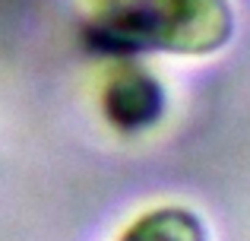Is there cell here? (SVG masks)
Masks as SVG:
<instances>
[{"instance_id":"3","label":"cell","mask_w":250,"mask_h":241,"mask_svg":"<svg viewBox=\"0 0 250 241\" xmlns=\"http://www.w3.org/2000/svg\"><path fill=\"white\" fill-rule=\"evenodd\" d=\"M117 241H209V229L190 206L162 203L133 216Z\"/></svg>"},{"instance_id":"1","label":"cell","mask_w":250,"mask_h":241,"mask_svg":"<svg viewBox=\"0 0 250 241\" xmlns=\"http://www.w3.org/2000/svg\"><path fill=\"white\" fill-rule=\"evenodd\" d=\"M98 42L114 51L209 57L234 35L228 0H83Z\"/></svg>"},{"instance_id":"2","label":"cell","mask_w":250,"mask_h":241,"mask_svg":"<svg viewBox=\"0 0 250 241\" xmlns=\"http://www.w3.org/2000/svg\"><path fill=\"white\" fill-rule=\"evenodd\" d=\"M165 108L162 86L149 73H140L136 67L121 70L104 86V114L117 130H143Z\"/></svg>"}]
</instances>
